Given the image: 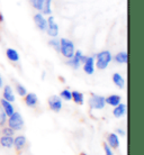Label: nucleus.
Returning a JSON list of instances; mask_svg holds the SVG:
<instances>
[{
	"instance_id": "nucleus-1",
	"label": "nucleus",
	"mask_w": 144,
	"mask_h": 155,
	"mask_svg": "<svg viewBox=\"0 0 144 155\" xmlns=\"http://www.w3.org/2000/svg\"><path fill=\"white\" fill-rule=\"evenodd\" d=\"M112 60H113V56L109 51H101L95 56V65L99 70H105Z\"/></svg>"
},
{
	"instance_id": "nucleus-2",
	"label": "nucleus",
	"mask_w": 144,
	"mask_h": 155,
	"mask_svg": "<svg viewBox=\"0 0 144 155\" xmlns=\"http://www.w3.org/2000/svg\"><path fill=\"white\" fill-rule=\"evenodd\" d=\"M74 44L72 41L68 38L60 39V53L65 58H71L74 55Z\"/></svg>"
},
{
	"instance_id": "nucleus-3",
	"label": "nucleus",
	"mask_w": 144,
	"mask_h": 155,
	"mask_svg": "<svg viewBox=\"0 0 144 155\" xmlns=\"http://www.w3.org/2000/svg\"><path fill=\"white\" fill-rule=\"evenodd\" d=\"M86 58H87V56H85V55L82 54L81 51H75V52H74V55L71 58L68 60L66 64L69 66H71L72 69H74V70H77V69L80 68L81 64H83V62L86 61Z\"/></svg>"
},
{
	"instance_id": "nucleus-4",
	"label": "nucleus",
	"mask_w": 144,
	"mask_h": 155,
	"mask_svg": "<svg viewBox=\"0 0 144 155\" xmlns=\"http://www.w3.org/2000/svg\"><path fill=\"white\" fill-rule=\"evenodd\" d=\"M7 123L8 127L12 128L14 130H19L24 127V119L19 113H14L12 116H9Z\"/></svg>"
},
{
	"instance_id": "nucleus-5",
	"label": "nucleus",
	"mask_w": 144,
	"mask_h": 155,
	"mask_svg": "<svg viewBox=\"0 0 144 155\" xmlns=\"http://www.w3.org/2000/svg\"><path fill=\"white\" fill-rule=\"evenodd\" d=\"M106 105L105 98L102 96H98V94H92L89 99V106L91 109H96V110H100L104 109Z\"/></svg>"
},
{
	"instance_id": "nucleus-6",
	"label": "nucleus",
	"mask_w": 144,
	"mask_h": 155,
	"mask_svg": "<svg viewBox=\"0 0 144 155\" xmlns=\"http://www.w3.org/2000/svg\"><path fill=\"white\" fill-rule=\"evenodd\" d=\"M47 34L51 36V37H56L59 34V26L58 24L54 21V17H49V19H47Z\"/></svg>"
},
{
	"instance_id": "nucleus-7",
	"label": "nucleus",
	"mask_w": 144,
	"mask_h": 155,
	"mask_svg": "<svg viewBox=\"0 0 144 155\" xmlns=\"http://www.w3.org/2000/svg\"><path fill=\"white\" fill-rule=\"evenodd\" d=\"M49 106L51 110H53L55 113H59L62 109V100L59 96H51L49 98Z\"/></svg>"
},
{
	"instance_id": "nucleus-8",
	"label": "nucleus",
	"mask_w": 144,
	"mask_h": 155,
	"mask_svg": "<svg viewBox=\"0 0 144 155\" xmlns=\"http://www.w3.org/2000/svg\"><path fill=\"white\" fill-rule=\"evenodd\" d=\"M34 21H35L36 26L39 28V31H46V29H47V19L44 17L43 14H41V12L36 14V15L34 16Z\"/></svg>"
},
{
	"instance_id": "nucleus-9",
	"label": "nucleus",
	"mask_w": 144,
	"mask_h": 155,
	"mask_svg": "<svg viewBox=\"0 0 144 155\" xmlns=\"http://www.w3.org/2000/svg\"><path fill=\"white\" fill-rule=\"evenodd\" d=\"M83 71L87 74H92L95 72V56H87L83 62Z\"/></svg>"
},
{
	"instance_id": "nucleus-10",
	"label": "nucleus",
	"mask_w": 144,
	"mask_h": 155,
	"mask_svg": "<svg viewBox=\"0 0 144 155\" xmlns=\"http://www.w3.org/2000/svg\"><path fill=\"white\" fill-rule=\"evenodd\" d=\"M0 106H1V108L4 109V111L6 113L7 117L12 116V114L15 113L14 106H12V102H9V101L5 100V99H1V100H0Z\"/></svg>"
},
{
	"instance_id": "nucleus-11",
	"label": "nucleus",
	"mask_w": 144,
	"mask_h": 155,
	"mask_svg": "<svg viewBox=\"0 0 144 155\" xmlns=\"http://www.w3.org/2000/svg\"><path fill=\"white\" fill-rule=\"evenodd\" d=\"M37 101H39V98L35 93H26L25 96V102L28 107H35L37 105Z\"/></svg>"
},
{
	"instance_id": "nucleus-12",
	"label": "nucleus",
	"mask_w": 144,
	"mask_h": 155,
	"mask_svg": "<svg viewBox=\"0 0 144 155\" xmlns=\"http://www.w3.org/2000/svg\"><path fill=\"white\" fill-rule=\"evenodd\" d=\"M106 104H108L109 106H113V107H116L117 105H119L122 101V97L118 96V94H112L109 97L105 98Z\"/></svg>"
},
{
	"instance_id": "nucleus-13",
	"label": "nucleus",
	"mask_w": 144,
	"mask_h": 155,
	"mask_svg": "<svg viewBox=\"0 0 144 155\" xmlns=\"http://www.w3.org/2000/svg\"><path fill=\"white\" fill-rule=\"evenodd\" d=\"M107 140H108V145L113 148H118L119 146V137L117 134H109L108 137H107Z\"/></svg>"
},
{
	"instance_id": "nucleus-14",
	"label": "nucleus",
	"mask_w": 144,
	"mask_h": 155,
	"mask_svg": "<svg viewBox=\"0 0 144 155\" xmlns=\"http://www.w3.org/2000/svg\"><path fill=\"white\" fill-rule=\"evenodd\" d=\"M4 99L9 102L15 101V94H14V91L10 85H6L4 88Z\"/></svg>"
},
{
	"instance_id": "nucleus-15",
	"label": "nucleus",
	"mask_w": 144,
	"mask_h": 155,
	"mask_svg": "<svg viewBox=\"0 0 144 155\" xmlns=\"http://www.w3.org/2000/svg\"><path fill=\"white\" fill-rule=\"evenodd\" d=\"M126 114V105L124 104H119V105H117L113 110V115L116 118H121L123 117Z\"/></svg>"
},
{
	"instance_id": "nucleus-16",
	"label": "nucleus",
	"mask_w": 144,
	"mask_h": 155,
	"mask_svg": "<svg viewBox=\"0 0 144 155\" xmlns=\"http://www.w3.org/2000/svg\"><path fill=\"white\" fill-rule=\"evenodd\" d=\"M6 55H7V58H9V61H12V62H18L19 61V54H18V52L14 48H8L6 51Z\"/></svg>"
},
{
	"instance_id": "nucleus-17",
	"label": "nucleus",
	"mask_w": 144,
	"mask_h": 155,
	"mask_svg": "<svg viewBox=\"0 0 144 155\" xmlns=\"http://www.w3.org/2000/svg\"><path fill=\"white\" fill-rule=\"evenodd\" d=\"M0 144L4 146V147L10 148L12 146H14V138L12 136H2L0 137Z\"/></svg>"
},
{
	"instance_id": "nucleus-18",
	"label": "nucleus",
	"mask_w": 144,
	"mask_h": 155,
	"mask_svg": "<svg viewBox=\"0 0 144 155\" xmlns=\"http://www.w3.org/2000/svg\"><path fill=\"white\" fill-rule=\"evenodd\" d=\"M26 145V137L23 135L17 136L16 138H14V146H15L17 150H22Z\"/></svg>"
},
{
	"instance_id": "nucleus-19",
	"label": "nucleus",
	"mask_w": 144,
	"mask_h": 155,
	"mask_svg": "<svg viewBox=\"0 0 144 155\" xmlns=\"http://www.w3.org/2000/svg\"><path fill=\"white\" fill-rule=\"evenodd\" d=\"M113 82L115 83V85H117L119 89H123L125 87V80L124 78L122 77L119 73H114L113 75Z\"/></svg>"
},
{
	"instance_id": "nucleus-20",
	"label": "nucleus",
	"mask_w": 144,
	"mask_h": 155,
	"mask_svg": "<svg viewBox=\"0 0 144 155\" xmlns=\"http://www.w3.org/2000/svg\"><path fill=\"white\" fill-rule=\"evenodd\" d=\"M114 60L119 64H125V63H127V53L126 52H119L115 55Z\"/></svg>"
},
{
	"instance_id": "nucleus-21",
	"label": "nucleus",
	"mask_w": 144,
	"mask_h": 155,
	"mask_svg": "<svg viewBox=\"0 0 144 155\" xmlns=\"http://www.w3.org/2000/svg\"><path fill=\"white\" fill-rule=\"evenodd\" d=\"M71 97L73 99V101L78 105H82L83 104V94L79 91H72L71 92Z\"/></svg>"
},
{
	"instance_id": "nucleus-22",
	"label": "nucleus",
	"mask_w": 144,
	"mask_h": 155,
	"mask_svg": "<svg viewBox=\"0 0 144 155\" xmlns=\"http://www.w3.org/2000/svg\"><path fill=\"white\" fill-rule=\"evenodd\" d=\"M51 0H43V6H42V10H41V14H44V15H51Z\"/></svg>"
},
{
	"instance_id": "nucleus-23",
	"label": "nucleus",
	"mask_w": 144,
	"mask_h": 155,
	"mask_svg": "<svg viewBox=\"0 0 144 155\" xmlns=\"http://www.w3.org/2000/svg\"><path fill=\"white\" fill-rule=\"evenodd\" d=\"M60 98H61V99H63V100L70 101L71 99H72V97H71V91H69L68 89L62 90V91H61V93H60Z\"/></svg>"
},
{
	"instance_id": "nucleus-24",
	"label": "nucleus",
	"mask_w": 144,
	"mask_h": 155,
	"mask_svg": "<svg viewBox=\"0 0 144 155\" xmlns=\"http://www.w3.org/2000/svg\"><path fill=\"white\" fill-rule=\"evenodd\" d=\"M49 44H50V46H52L53 48H54L56 52H60V41H59L58 38H52L49 42Z\"/></svg>"
},
{
	"instance_id": "nucleus-25",
	"label": "nucleus",
	"mask_w": 144,
	"mask_h": 155,
	"mask_svg": "<svg viewBox=\"0 0 144 155\" xmlns=\"http://www.w3.org/2000/svg\"><path fill=\"white\" fill-rule=\"evenodd\" d=\"M16 90H17L18 94H19V96H22V97H25V96H26V93H27V90H26V88H25L24 85H22V84H16Z\"/></svg>"
},
{
	"instance_id": "nucleus-26",
	"label": "nucleus",
	"mask_w": 144,
	"mask_h": 155,
	"mask_svg": "<svg viewBox=\"0 0 144 155\" xmlns=\"http://www.w3.org/2000/svg\"><path fill=\"white\" fill-rule=\"evenodd\" d=\"M6 123H7V115L0 106V126H4Z\"/></svg>"
},
{
	"instance_id": "nucleus-27",
	"label": "nucleus",
	"mask_w": 144,
	"mask_h": 155,
	"mask_svg": "<svg viewBox=\"0 0 144 155\" xmlns=\"http://www.w3.org/2000/svg\"><path fill=\"white\" fill-rule=\"evenodd\" d=\"M1 133H2L5 136H14V133H15V130H14L12 128H10V127H6V128H4V129L1 130Z\"/></svg>"
},
{
	"instance_id": "nucleus-28",
	"label": "nucleus",
	"mask_w": 144,
	"mask_h": 155,
	"mask_svg": "<svg viewBox=\"0 0 144 155\" xmlns=\"http://www.w3.org/2000/svg\"><path fill=\"white\" fill-rule=\"evenodd\" d=\"M104 150H105L106 155H114L113 151H112V148H110V146H109V145L107 143L104 144Z\"/></svg>"
},
{
	"instance_id": "nucleus-29",
	"label": "nucleus",
	"mask_w": 144,
	"mask_h": 155,
	"mask_svg": "<svg viewBox=\"0 0 144 155\" xmlns=\"http://www.w3.org/2000/svg\"><path fill=\"white\" fill-rule=\"evenodd\" d=\"M117 135H119V136H125V132L123 130V129H117Z\"/></svg>"
},
{
	"instance_id": "nucleus-30",
	"label": "nucleus",
	"mask_w": 144,
	"mask_h": 155,
	"mask_svg": "<svg viewBox=\"0 0 144 155\" xmlns=\"http://www.w3.org/2000/svg\"><path fill=\"white\" fill-rule=\"evenodd\" d=\"M2 84H4V83H2V79H1V77H0V88L2 87Z\"/></svg>"
},
{
	"instance_id": "nucleus-31",
	"label": "nucleus",
	"mask_w": 144,
	"mask_h": 155,
	"mask_svg": "<svg viewBox=\"0 0 144 155\" xmlns=\"http://www.w3.org/2000/svg\"><path fill=\"white\" fill-rule=\"evenodd\" d=\"M2 18H4V17H2V15H0V21H2V20H4Z\"/></svg>"
},
{
	"instance_id": "nucleus-32",
	"label": "nucleus",
	"mask_w": 144,
	"mask_h": 155,
	"mask_svg": "<svg viewBox=\"0 0 144 155\" xmlns=\"http://www.w3.org/2000/svg\"><path fill=\"white\" fill-rule=\"evenodd\" d=\"M81 155H87L86 153H81Z\"/></svg>"
},
{
	"instance_id": "nucleus-33",
	"label": "nucleus",
	"mask_w": 144,
	"mask_h": 155,
	"mask_svg": "<svg viewBox=\"0 0 144 155\" xmlns=\"http://www.w3.org/2000/svg\"><path fill=\"white\" fill-rule=\"evenodd\" d=\"M0 133H1V130H0Z\"/></svg>"
}]
</instances>
